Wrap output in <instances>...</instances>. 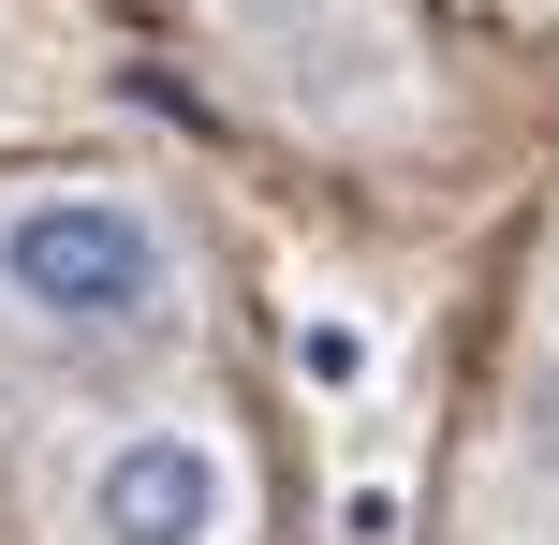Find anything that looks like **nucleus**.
Segmentation results:
<instances>
[{
	"label": "nucleus",
	"mask_w": 559,
	"mask_h": 545,
	"mask_svg": "<svg viewBox=\"0 0 559 545\" xmlns=\"http://www.w3.org/2000/svg\"><path fill=\"white\" fill-rule=\"evenodd\" d=\"M0 324L45 354H147L192 324V251L147 192L59 177V192H0Z\"/></svg>",
	"instance_id": "f257e3e1"
},
{
	"label": "nucleus",
	"mask_w": 559,
	"mask_h": 545,
	"mask_svg": "<svg viewBox=\"0 0 559 545\" xmlns=\"http://www.w3.org/2000/svg\"><path fill=\"white\" fill-rule=\"evenodd\" d=\"M59 545H251V458L206 413H118L59 458Z\"/></svg>",
	"instance_id": "f03ea898"
},
{
	"label": "nucleus",
	"mask_w": 559,
	"mask_h": 545,
	"mask_svg": "<svg viewBox=\"0 0 559 545\" xmlns=\"http://www.w3.org/2000/svg\"><path fill=\"white\" fill-rule=\"evenodd\" d=\"M280 340H295V369L324 383V399H368V383H383V324H368L354 295H295Z\"/></svg>",
	"instance_id": "7ed1b4c3"
},
{
	"label": "nucleus",
	"mask_w": 559,
	"mask_h": 545,
	"mask_svg": "<svg viewBox=\"0 0 559 545\" xmlns=\"http://www.w3.org/2000/svg\"><path fill=\"white\" fill-rule=\"evenodd\" d=\"M397 501H413V487L368 458V472H338V517H324V531H338V545H397Z\"/></svg>",
	"instance_id": "20e7f679"
}]
</instances>
